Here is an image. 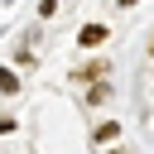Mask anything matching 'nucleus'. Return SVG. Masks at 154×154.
<instances>
[{
	"mask_svg": "<svg viewBox=\"0 0 154 154\" xmlns=\"http://www.w3.org/2000/svg\"><path fill=\"white\" fill-rule=\"evenodd\" d=\"M106 38H111V29H106V24H87V29L77 34V43H82V48H101Z\"/></svg>",
	"mask_w": 154,
	"mask_h": 154,
	"instance_id": "f03ea898",
	"label": "nucleus"
},
{
	"mask_svg": "<svg viewBox=\"0 0 154 154\" xmlns=\"http://www.w3.org/2000/svg\"><path fill=\"white\" fill-rule=\"evenodd\" d=\"M106 77H111V63H106V58H91L87 67L72 72V82H87V87H91V82H106Z\"/></svg>",
	"mask_w": 154,
	"mask_h": 154,
	"instance_id": "f257e3e1",
	"label": "nucleus"
},
{
	"mask_svg": "<svg viewBox=\"0 0 154 154\" xmlns=\"http://www.w3.org/2000/svg\"><path fill=\"white\" fill-rule=\"evenodd\" d=\"M91 135H96V144H111V140L120 135V125H116V120H101V125H96Z\"/></svg>",
	"mask_w": 154,
	"mask_h": 154,
	"instance_id": "20e7f679",
	"label": "nucleus"
},
{
	"mask_svg": "<svg viewBox=\"0 0 154 154\" xmlns=\"http://www.w3.org/2000/svg\"><path fill=\"white\" fill-rule=\"evenodd\" d=\"M120 5H140V0H120Z\"/></svg>",
	"mask_w": 154,
	"mask_h": 154,
	"instance_id": "423d86ee",
	"label": "nucleus"
},
{
	"mask_svg": "<svg viewBox=\"0 0 154 154\" xmlns=\"http://www.w3.org/2000/svg\"><path fill=\"white\" fill-rule=\"evenodd\" d=\"M0 91H5V96H14V91H19V77H14L10 67H0Z\"/></svg>",
	"mask_w": 154,
	"mask_h": 154,
	"instance_id": "39448f33",
	"label": "nucleus"
},
{
	"mask_svg": "<svg viewBox=\"0 0 154 154\" xmlns=\"http://www.w3.org/2000/svg\"><path fill=\"white\" fill-rule=\"evenodd\" d=\"M106 96H111V82H91L87 87V106H101Z\"/></svg>",
	"mask_w": 154,
	"mask_h": 154,
	"instance_id": "7ed1b4c3",
	"label": "nucleus"
},
{
	"mask_svg": "<svg viewBox=\"0 0 154 154\" xmlns=\"http://www.w3.org/2000/svg\"><path fill=\"white\" fill-rule=\"evenodd\" d=\"M149 58H154V43H149Z\"/></svg>",
	"mask_w": 154,
	"mask_h": 154,
	"instance_id": "0eeeda50",
	"label": "nucleus"
}]
</instances>
